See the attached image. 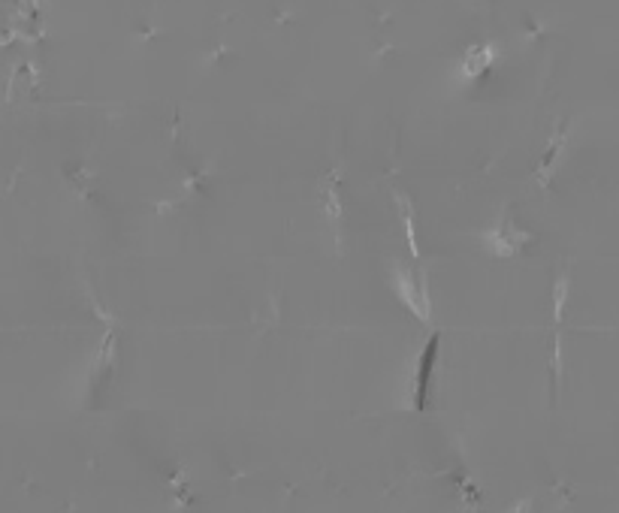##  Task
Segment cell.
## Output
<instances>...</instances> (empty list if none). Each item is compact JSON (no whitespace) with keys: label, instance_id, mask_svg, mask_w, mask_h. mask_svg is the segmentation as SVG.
I'll list each match as a JSON object with an SVG mask.
<instances>
[{"label":"cell","instance_id":"1","mask_svg":"<svg viewBox=\"0 0 619 513\" xmlns=\"http://www.w3.org/2000/svg\"><path fill=\"white\" fill-rule=\"evenodd\" d=\"M393 290L399 302L423 323L432 320V296H429V281L423 272H411L405 266H393Z\"/></svg>","mask_w":619,"mask_h":513},{"label":"cell","instance_id":"2","mask_svg":"<svg viewBox=\"0 0 619 513\" xmlns=\"http://www.w3.org/2000/svg\"><path fill=\"white\" fill-rule=\"evenodd\" d=\"M484 248L493 257H517L526 245H532V233L520 230L511 218H499L487 233H484Z\"/></svg>","mask_w":619,"mask_h":513},{"label":"cell","instance_id":"3","mask_svg":"<svg viewBox=\"0 0 619 513\" xmlns=\"http://www.w3.org/2000/svg\"><path fill=\"white\" fill-rule=\"evenodd\" d=\"M438 348H441V335L432 332L426 338V345L417 357V366H414V381H411V405L417 411L426 408V399H429V387H432V375H435V363H438Z\"/></svg>","mask_w":619,"mask_h":513},{"label":"cell","instance_id":"4","mask_svg":"<svg viewBox=\"0 0 619 513\" xmlns=\"http://www.w3.org/2000/svg\"><path fill=\"white\" fill-rule=\"evenodd\" d=\"M396 206H399V218H402V230H405V239H408V248H411V260H420V242H417V227H414V209L411 203L396 194Z\"/></svg>","mask_w":619,"mask_h":513},{"label":"cell","instance_id":"5","mask_svg":"<svg viewBox=\"0 0 619 513\" xmlns=\"http://www.w3.org/2000/svg\"><path fill=\"white\" fill-rule=\"evenodd\" d=\"M493 61V46H475V49H469V55H466V76H478L481 70H487V64Z\"/></svg>","mask_w":619,"mask_h":513},{"label":"cell","instance_id":"6","mask_svg":"<svg viewBox=\"0 0 619 513\" xmlns=\"http://www.w3.org/2000/svg\"><path fill=\"white\" fill-rule=\"evenodd\" d=\"M327 221H330V230H333L336 245H342V200H339L336 188L327 191Z\"/></svg>","mask_w":619,"mask_h":513}]
</instances>
